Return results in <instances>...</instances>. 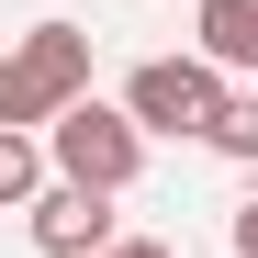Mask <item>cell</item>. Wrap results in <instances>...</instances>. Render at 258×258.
<instances>
[{
	"label": "cell",
	"mask_w": 258,
	"mask_h": 258,
	"mask_svg": "<svg viewBox=\"0 0 258 258\" xmlns=\"http://www.w3.org/2000/svg\"><path fill=\"white\" fill-rule=\"evenodd\" d=\"M202 146H213V157H236V168H258V90H236V101H225V123H213Z\"/></svg>",
	"instance_id": "7"
},
{
	"label": "cell",
	"mask_w": 258,
	"mask_h": 258,
	"mask_svg": "<svg viewBox=\"0 0 258 258\" xmlns=\"http://www.w3.org/2000/svg\"><path fill=\"white\" fill-rule=\"evenodd\" d=\"M236 258H258V202H236Z\"/></svg>",
	"instance_id": "9"
},
{
	"label": "cell",
	"mask_w": 258,
	"mask_h": 258,
	"mask_svg": "<svg viewBox=\"0 0 258 258\" xmlns=\"http://www.w3.org/2000/svg\"><path fill=\"white\" fill-rule=\"evenodd\" d=\"M225 68L213 56H146L135 79H123V112L146 123V135H213V123H225Z\"/></svg>",
	"instance_id": "3"
},
{
	"label": "cell",
	"mask_w": 258,
	"mask_h": 258,
	"mask_svg": "<svg viewBox=\"0 0 258 258\" xmlns=\"http://www.w3.org/2000/svg\"><path fill=\"white\" fill-rule=\"evenodd\" d=\"M45 168H56V146H45V135H0V202H12V213H34V202L56 191Z\"/></svg>",
	"instance_id": "6"
},
{
	"label": "cell",
	"mask_w": 258,
	"mask_h": 258,
	"mask_svg": "<svg viewBox=\"0 0 258 258\" xmlns=\"http://www.w3.org/2000/svg\"><path fill=\"white\" fill-rule=\"evenodd\" d=\"M79 101H90V34L79 23H34L12 45V68H0V135H45Z\"/></svg>",
	"instance_id": "1"
},
{
	"label": "cell",
	"mask_w": 258,
	"mask_h": 258,
	"mask_svg": "<svg viewBox=\"0 0 258 258\" xmlns=\"http://www.w3.org/2000/svg\"><path fill=\"white\" fill-rule=\"evenodd\" d=\"M45 146H56V180H79V191H135V180H146V123L123 112V101H79V112H56Z\"/></svg>",
	"instance_id": "2"
},
{
	"label": "cell",
	"mask_w": 258,
	"mask_h": 258,
	"mask_svg": "<svg viewBox=\"0 0 258 258\" xmlns=\"http://www.w3.org/2000/svg\"><path fill=\"white\" fill-rule=\"evenodd\" d=\"M23 225H34L45 258H101V247H123V236H112V191H79V180H56Z\"/></svg>",
	"instance_id": "4"
},
{
	"label": "cell",
	"mask_w": 258,
	"mask_h": 258,
	"mask_svg": "<svg viewBox=\"0 0 258 258\" xmlns=\"http://www.w3.org/2000/svg\"><path fill=\"white\" fill-rule=\"evenodd\" d=\"M101 258H180V247H157V236H123V247H101Z\"/></svg>",
	"instance_id": "8"
},
{
	"label": "cell",
	"mask_w": 258,
	"mask_h": 258,
	"mask_svg": "<svg viewBox=\"0 0 258 258\" xmlns=\"http://www.w3.org/2000/svg\"><path fill=\"white\" fill-rule=\"evenodd\" d=\"M191 56H213L225 79H258V0H191Z\"/></svg>",
	"instance_id": "5"
}]
</instances>
